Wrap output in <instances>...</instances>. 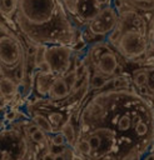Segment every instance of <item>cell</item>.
<instances>
[{
    "instance_id": "cell-1",
    "label": "cell",
    "mask_w": 154,
    "mask_h": 160,
    "mask_svg": "<svg viewBox=\"0 0 154 160\" xmlns=\"http://www.w3.org/2000/svg\"><path fill=\"white\" fill-rule=\"evenodd\" d=\"M14 20L35 45H73L78 39L73 18L61 0H19Z\"/></svg>"
},
{
    "instance_id": "cell-2",
    "label": "cell",
    "mask_w": 154,
    "mask_h": 160,
    "mask_svg": "<svg viewBox=\"0 0 154 160\" xmlns=\"http://www.w3.org/2000/svg\"><path fill=\"white\" fill-rule=\"evenodd\" d=\"M28 60L24 44L18 35L9 29L0 26V65L5 75L11 76L13 72Z\"/></svg>"
},
{
    "instance_id": "cell-3",
    "label": "cell",
    "mask_w": 154,
    "mask_h": 160,
    "mask_svg": "<svg viewBox=\"0 0 154 160\" xmlns=\"http://www.w3.org/2000/svg\"><path fill=\"white\" fill-rule=\"evenodd\" d=\"M33 150V142L24 128L0 129V160H25Z\"/></svg>"
},
{
    "instance_id": "cell-4",
    "label": "cell",
    "mask_w": 154,
    "mask_h": 160,
    "mask_svg": "<svg viewBox=\"0 0 154 160\" xmlns=\"http://www.w3.org/2000/svg\"><path fill=\"white\" fill-rule=\"evenodd\" d=\"M115 50L121 58L130 61H136L146 56L148 51L150 50V40L148 35L138 30L126 29L121 32L120 39L115 45Z\"/></svg>"
},
{
    "instance_id": "cell-5",
    "label": "cell",
    "mask_w": 154,
    "mask_h": 160,
    "mask_svg": "<svg viewBox=\"0 0 154 160\" xmlns=\"http://www.w3.org/2000/svg\"><path fill=\"white\" fill-rule=\"evenodd\" d=\"M74 49L71 45L64 44H50L45 46L44 59L49 62L51 72L58 75H65L73 69L74 60Z\"/></svg>"
},
{
    "instance_id": "cell-6",
    "label": "cell",
    "mask_w": 154,
    "mask_h": 160,
    "mask_svg": "<svg viewBox=\"0 0 154 160\" xmlns=\"http://www.w3.org/2000/svg\"><path fill=\"white\" fill-rule=\"evenodd\" d=\"M119 11L111 5H104L101 10L85 25V31L91 38L105 39L108 34L118 25Z\"/></svg>"
},
{
    "instance_id": "cell-7",
    "label": "cell",
    "mask_w": 154,
    "mask_h": 160,
    "mask_svg": "<svg viewBox=\"0 0 154 160\" xmlns=\"http://www.w3.org/2000/svg\"><path fill=\"white\" fill-rule=\"evenodd\" d=\"M119 52L115 51L113 49V46L108 42L105 45V48L103 49V51L100 52V55L98 56V59L89 66L90 69H93V71L100 72L108 78H113L118 74H120L119 71L121 70V64L119 61Z\"/></svg>"
},
{
    "instance_id": "cell-8",
    "label": "cell",
    "mask_w": 154,
    "mask_h": 160,
    "mask_svg": "<svg viewBox=\"0 0 154 160\" xmlns=\"http://www.w3.org/2000/svg\"><path fill=\"white\" fill-rule=\"evenodd\" d=\"M104 5L99 0H74L70 15L80 25L85 26L103 8Z\"/></svg>"
},
{
    "instance_id": "cell-9",
    "label": "cell",
    "mask_w": 154,
    "mask_h": 160,
    "mask_svg": "<svg viewBox=\"0 0 154 160\" xmlns=\"http://www.w3.org/2000/svg\"><path fill=\"white\" fill-rule=\"evenodd\" d=\"M71 94V84L65 75H58L54 78L49 90L48 99L51 101H65Z\"/></svg>"
},
{
    "instance_id": "cell-10",
    "label": "cell",
    "mask_w": 154,
    "mask_h": 160,
    "mask_svg": "<svg viewBox=\"0 0 154 160\" xmlns=\"http://www.w3.org/2000/svg\"><path fill=\"white\" fill-rule=\"evenodd\" d=\"M55 75L54 74H46L41 72L39 70L34 71L33 75V92L36 95L38 100L41 99H48L50 86L53 84Z\"/></svg>"
},
{
    "instance_id": "cell-11",
    "label": "cell",
    "mask_w": 154,
    "mask_h": 160,
    "mask_svg": "<svg viewBox=\"0 0 154 160\" xmlns=\"http://www.w3.org/2000/svg\"><path fill=\"white\" fill-rule=\"evenodd\" d=\"M0 94L9 101L19 96V84L9 75L0 78Z\"/></svg>"
},
{
    "instance_id": "cell-12",
    "label": "cell",
    "mask_w": 154,
    "mask_h": 160,
    "mask_svg": "<svg viewBox=\"0 0 154 160\" xmlns=\"http://www.w3.org/2000/svg\"><path fill=\"white\" fill-rule=\"evenodd\" d=\"M45 115L48 116V119H49V121H50V124H51V126L54 129V132H59L61 130L63 125L66 121H69L70 116H71V115H65L63 111H59V110H51V111L46 112Z\"/></svg>"
},
{
    "instance_id": "cell-13",
    "label": "cell",
    "mask_w": 154,
    "mask_h": 160,
    "mask_svg": "<svg viewBox=\"0 0 154 160\" xmlns=\"http://www.w3.org/2000/svg\"><path fill=\"white\" fill-rule=\"evenodd\" d=\"M111 78H108L100 72L93 71L90 75V80H89V85H90V90L93 91H98V90H103V89H108L109 84H110Z\"/></svg>"
},
{
    "instance_id": "cell-14",
    "label": "cell",
    "mask_w": 154,
    "mask_h": 160,
    "mask_svg": "<svg viewBox=\"0 0 154 160\" xmlns=\"http://www.w3.org/2000/svg\"><path fill=\"white\" fill-rule=\"evenodd\" d=\"M130 86H133L131 75H128L125 72H120V74L111 78L108 88L115 89V90H121V89H130Z\"/></svg>"
},
{
    "instance_id": "cell-15",
    "label": "cell",
    "mask_w": 154,
    "mask_h": 160,
    "mask_svg": "<svg viewBox=\"0 0 154 160\" xmlns=\"http://www.w3.org/2000/svg\"><path fill=\"white\" fill-rule=\"evenodd\" d=\"M124 9L130 8L140 12H154V0H124Z\"/></svg>"
},
{
    "instance_id": "cell-16",
    "label": "cell",
    "mask_w": 154,
    "mask_h": 160,
    "mask_svg": "<svg viewBox=\"0 0 154 160\" xmlns=\"http://www.w3.org/2000/svg\"><path fill=\"white\" fill-rule=\"evenodd\" d=\"M30 116H31V121H34L46 134H49V135L54 134V129H53V126H51V124H50V121L45 114H43L40 111H34L33 114H30Z\"/></svg>"
},
{
    "instance_id": "cell-17",
    "label": "cell",
    "mask_w": 154,
    "mask_h": 160,
    "mask_svg": "<svg viewBox=\"0 0 154 160\" xmlns=\"http://www.w3.org/2000/svg\"><path fill=\"white\" fill-rule=\"evenodd\" d=\"M60 132L64 135V138L66 140V145L70 146V148H73L75 145V142H76V139H78V131H76V128L74 126L73 121L71 120L66 121L63 125Z\"/></svg>"
},
{
    "instance_id": "cell-18",
    "label": "cell",
    "mask_w": 154,
    "mask_h": 160,
    "mask_svg": "<svg viewBox=\"0 0 154 160\" xmlns=\"http://www.w3.org/2000/svg\"><path fill=\"white\" fill-rule=\"evenodd\" d=\"M19 0H0V15L5 19H13L18 10Z\"/></svg>"
},
{
    "instance_id": "cell-19",
    "label": "cell",
    "mask_w": 154,
    "mask_h": 160,
    "mask_svg": "<svg viewBox=\"0 0 154 160\" xmlns=\"http://www.w3.org/2000/svg\"><path fill=\"white\" fill-rule=\"evenodd\" d=\"M131 81H133L134 89H138L140 86L148 85V81H149L148 68H140V69L134 70L131 72Z\"/></svg>"
},
{
    "instance_id": "cell-20",
    "label": "cell",
    "mask_w": 154,
    "mask_h": 160,
    "mask_svg": "<svg viewBox=\"0 0 154 160\" xmlns=\"http://www.w3.org/2000/svg\"><path fill=\"white\" fill-rule=\"evenodd\" d=\"M73 149H74V151L76 154L86 156V158H89V155L91 152V146H90L88 139H85V138H78L75 145L73 146Z\"/></svg>"
},
{
    "instance_id": "cell-21",
    "label": "cell",
    "mask_w": 154,
    "mask_h": 160,
    "mask_svg": "<svg viewBox=\"0 0 154 160\" xmlns=\"http://www.w3.org/2000/svg\"><path fill=\"white\" fill-rule=\"evenodd\" d=\"M29 139L33 142V145H41V146H48L49 145V134H46L41 129H38L35 132L30 134Z\"/></svg>"
},
{
    "instance_id": "cell-22",
    "label": "cell",
    "mask_w": 154,
    "mask_h": 160,
    "mask_svg": "<svg viewBox=\"0 0 154 160\" xmlns=\"http://www.w3.org/2000/svg\"><path fill=\"white\" fill-rule=\"evenodd\" d=\"M49 144L53 145V146H55V148H64V146H68V145H66V140H65L64 135H63L60 131L49 135Z\"/></svg>"
},
{
    "instance_id": "cell-23",
    "label": "cell",
    "mask_w": 154,
    "mask_h": 160,
    "mask_svg": "<svg viewBox=\"0 0 154 160\" xmlns=\"http://www.w3.org/2000/svg\"><path fill=\"white\" fill-rule=\"evenodd\" d=\"M141 155H143V152L139 149L134 148L129 152H126L120 160H141Z\"/></svg>"
},
{
    "instance_id": "cell-24",
    "label": "cell",
    "mask_w": 154,
    "mask_h": 160,
    "mask_svg": "<svg viewBox=\"0 0 154 160\" xmlns=\"http://www.w3.org/2000/svg\"><path fill=\"white\" fill-rule=\"evenodd\" d=\"M19 115H20V112L18 111V109L6 110L5 114H4V120L5 121H9V122H13V121H16L18 120Z\"/></svg>"
},
{
    "instance_id": "cell-25",
    "label": "cell",
    "mask_w": 154,
    "mask_h": 160,
    "mask_svg": "<svg viewBox=\"0 0 154 160\" xmlns=\"http://www.w3.org/2000/svg\"><path fill=\"white\" fill-rule=\"evenodd\" d=\"M141 160H154V146L150 148L149 150H146L145 152H143Z\"/></svg>"
},
{
    "instance_id": "cell-26",
    "label": "cell",
    "mask_w": 154,
    "mask_h": 160,
    "mask_svg": "<svg viewBox=\"0 0 154 160\" xmlns=\"http://www.w3.org/2000/svg\"><path fill=\"white\" fill-rule=\"evenodd\" d=\"M148 38H149V40H150V48H153V50H154V20H153L151 25L149 26Z\"/></svg>"
},
{
    "instance_id": "cell-27",
    "label": "cell",
    "mask_w": 154,
    "mask_h": 160,
    "mask_svg": "<svg viewBox=\"0 0 154 160\" xmlns=\"http://www.w3.org/2000/svg\"><path fill=\"white\" fill-rule=\"evenodd\" d=\"M89 159V158H88ZM89 160H120L118 156H115V155H113V154H106V155H104V156H101V158H99V159H89Z\"/></svg>"
},
{
    "instance_id": "cell-28",
    "label": "cell",
    "mask_w": 154,
    "mask_h": 160,
    "mask_svg": "<svg viewBox=\"0 0 154 160\" xmlns=\"http://www.w3.org/2000/svg\"><path fill=\"white\" fill-rule=\"evenodd\" d=\"M9 102H10V101H9L8 99H5L3 95H0V110H4V109L9 105Z\"/></svg>"
},
{
    "instance_id": "cell-29",
    "label": "cell",
    "mask_w": 154,
    "mask_h": 160,
    "mask_svg": "<svg viewBox=\"0 0 154 160\" xmlns=\"http://www.w3.org/2000/svg\"><path fill=\"white\" fill-rule=\"evenodd\" d=\"M61 1H63V4L65 5V8H66L68 12H70V10H71V6H73V2H74V0H61Z\"/></svg>"
},
{
    "instance_id": "cell-30",
    "label": "cell",
    "mask_w": 154,
    "mask_h": 160,
    "mask_svg": "<svg viewBox=\"0 0 154 160\" xmlns=\"http://www.w3.org/2000/svg\"><path fill=\"white\" fill-rule=\"evenodd\" d=\"M99 1H100L103 5H109V4H111L113 0H99Z\"/></svg>"
},
{
    "instance_id": "cell-31",
    "label": "cell",
    "mask_w": 154,
    "mask_h": 160,
    "mask_svg": "<svg viewBox=\"0 0 154 160\" xmlns=\"http://www.w3.org/2000/svg\"><path fill=\"white\" fill-rule=\"evenodd\" d=\"M4 75H5V72H4V70H3V68H1V65H0V78L4 76Z\"/></svg>"
},
{
    "instance_id": "cell-32",
    "label": "cell",
    "mask_w": 154,
    "mask_h": 160,
    "mask_svg": "<svg viewBox=\"0 0 154 160\" xmlns=\"http://www.w3.org/2000/svg\"><path fill=\"white\" fill-rule=\"evenodd\" d=\"M0 95H1V94H0Z\"/></svg>"
}]
</instances>
